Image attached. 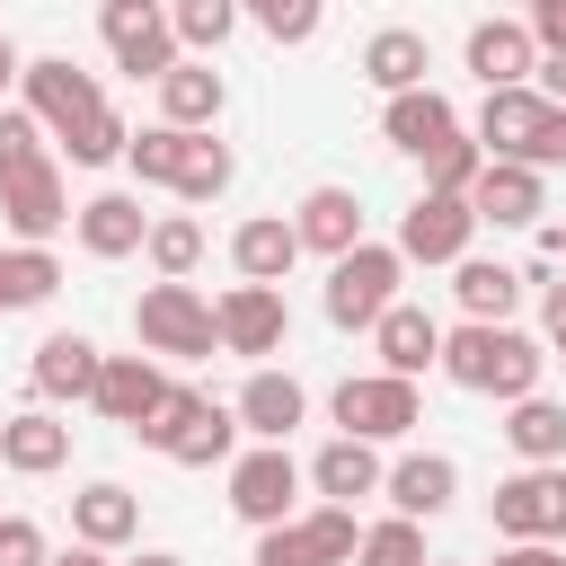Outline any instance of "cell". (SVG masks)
I'll use <instances>...</instances> for the list:
<instances>
[{"label":"cell","instance_id":"cell-41","mask_svg":"<svg viewBox=\"0 0 566 566\" xmlns=\"http://www.w3.org/2000/svg\"><path fill=\"white\" fill-rule=\"evenodd\" d=\"M44 557H53L44 522H27V513H0V566H44Z\"/></svg>","mask_w":566,"mask_h":566},{"label":"cell","instance_id":"cell-20","mask_svg":"<svg viewBox=\"0 0 566 566\" xmlns=\"http://www.w3.org/2000/svg\"><path fill=\"white\" fill-rule=\"evenodd\" d=\"M0 469H18V478H53V469H71V424H62L53 407H18V416H0Z\"/></svg>","mask_w":566,"mask_h":566},{"label":"cell","instance_id":"cell-26","mask_svg":"<svg viewBox=\"0 0 566 566\" xmlns=\"http://www.w3.org/2000/svg\"><path fill=\"white\" fill-rule=\"evenodd\" d=\"M230 265H239V283H283L301 265V230L283 212H256V221L230 230Z\"/></svg>","mask_w":566,"mask_h":566},{"label":"cell","instance_id":"cell-27","mask_svg":"<svg viewBox=\"0 0 566 566\" xmlns=\"http://www.w3.org/2000/svg\"><path fill=\"white\" fill-rule=\"evenodd\" d=\"M327 504H363V495H380V442H363V433H336L310 469H301Z\"/></svg>","mask_w":566,"mask_h":566},{"label":"cell","instance_id":"cell-32","mask_svg":"<svg viewBox=\"0 0 566 566\" xmlns=\"http://www.w3.org/2000/svg\"><path fill=\"white\" fill-rule=\"evenodd\" d=\"M504 442H513V460H566V407L557 398H504Z\"/></svg>","mask_w":566,"mask_h":566},{"label":"cell","instance_id":"cell-14","mask_svg":"<svg viewBox=\"0 0 566 566\" xmlns=\"http://www.w3.org/2000/svg\"><path fill=\"white\" fill-rule=\"evenodd\" d=\"M71 239H80V256L115 265V256H142V239H150V212H142V195L106 186V195H88V203L71 212Z\"/></svg>","mask_w":566,"mask_h":566},{"label":"cell","instance_id":"cell-10","mask_svg":"<svg viewBox=\"0 0 566 566\" xmlns=\"http://www.w3.org/2000/svg\"><path fill=\"white\" fill-rule=\"evenodd\" d=\"M97 35H106L115 71H133V80H159V71L177 62L168 0H97Z\"/></svg>","mask_w":566,"mask_h":566},{"label":"cell","instance_id":"cell-6","mask_svg":"<svg viewBox=\"0 0 566 566\" xmlns=\"http://www.w3.org/2000/svg\"><path fill=\"white\" fill-rule=\"evenodd\" d=\"M486 522H495V539H557L566 548V460H522L513 478H495Z\"/></svg>","mask_w":566,"mask_h":566},{"label":"cell","instance_id":"cell-31","mask_svg":"<svg viewBox=\"0 0 566 566\" xmlns=\"http://www.w3.org/2000/svg\"><path fill=\"white\" fill-rule=\"evenodd\" d=\"M433 71V44L416 35V27H380L371 44H363V80L380 88V97H398V88H416Z\"/></svg>","mask_w":566,"mask_h":566},{"label":"cell","instance_id":"cell-17","mask_svg":"<svg viewBox=\"0 0 566 566\" xmlns=\"http://www.w3.org/2000/svg\"><path fill=\"white\" fill-rule=\"evenodd\" d=\"M230 416H239V433H256V442H292V424L310 416V389H301L292 371H274V363H256V371L239 380V398H230Z\"/></svg>","mask_w":566,"mask_h":566},{"label":"cell","instance_id":"cell-44","mask_svg":"<svg viewBox=\"0 0 566 566\" xmlns=\"http://www.w3.org/2000/svg\"><path fill=\"white\" fill-rule=\"evenodd\" d=\"M495 566H566V548H557V539H504Z\"/></svg>","mask_w":566,"mask_h":566},{"label":"cell","instance_id":"cell-5","mask_svg":"<svg viewBox=\"0 0 566 566\" xmlns=\"http://www.w3.org/2000/svg\"><path fill=\"white\" fill-rule=\"evenodd\" d=\"M133 345L159 354V363H203V354H221L212 301H203L195 283H168V274H159V283L133 301Z\"/></svg>","mask_w":566,"mask_h":566},{"label":"cell","instance_id":"cell-39","mask_svg":"<svg viewBox=\"0 0 566 566\" xmlns=\"http://www.w3.org/2000/svg\"><path fill=\"white\" fill-rule=\"evenodd\" d=\"M239 9H248L274 44H310V35H318V18H327V0H239Z\"/></svg>","mask_w":566,"mask_h":566},{"label":"cell","instance_id":"cell-1","mask_svg":"<svg viewBox=\"0 0 566 566\" xmlns=\"http://www.w3.org/2000/svg\"><path fill=\"white\" fill-rule=\"evenodd\" d=\"M18 106L44 124V142H53L71 168H106V159H124V142H133V124H124L115 97L97 88V71H80L71 53L27 62V71H18Z\"/></svg>","mask_w":566,"mask_h":566},{"label":"cell","instance_id":"cell-12","mask_svg":"<svg viewBox=\"0 0 566 566\" xmlns=\"http://www.w3.org/2000/svg\"><path fill=\"white\" fill-rule=\"evenodd\" d=\"M212 327H221V354L265 363V354H283L292 310H283V292H274V283H230V292L212 301Z\"/></svg>","mask_w":566,"mask_h":566},{"label":"cell","instance_id":"cell-34","mask_svg":"<svg viewBox=\"0 0 566 566\" xmlns=\"http://www.w3.org/2000/svg\"><path fill=\"white\" fill-rule=\"evenodd\" d=\"M142 256H150V274L186 283V274L203 265V221H195V212H159V221H150V239H142Z\"/></svg>","mask_w":566,"mask_h":566},{"label":"cell","instance_id":"cell-35","mask_svg":"<svg viewBox=\"0 0 566 566\" xmlns=\"http://www.w3.org/2000/svg\"><path fill=\"white\" fill-rule=\"evenodd\" d=\"M239 0H168V27H177V53H221L239 35Z\"/></svg>","mask_w":566,"mask_h":566},{"label":"cell","instance_id":"cell-25","mask_svg":"<svg viewBox=\"0 0 566 566\" xmlns=\"http://www.w3.org/2000/svg\"><path fill=\"white\" fill-rule=\"evenodd\" d=\"M97 363H106V354H97L80 327H53V336L35 345V363H27V380H35V398L62 407V398H88V389H97Z\"/></svg>","mask_w":566,"mask_h":566},{"label":"cell","instance_id":"cell-29","mask_svg":"<svg viewBox=\"0 0 566 566\" xmlns=\"http://www.w3.org/2000/svg\"><path fill=\"white\" fill-rule=\"evenodd\" d=\"M522 265H495V256H460L451 265V301H460V318H513L522 310Z\"/></svg>","mask_w":566,"mask_h":566},{"label":"cell","instance_id":"cell-37","mask_svg":"<svg viewBox=\"0 0 566 566\" xmlns=\"http://www.w3.org/2000/svg\"><path fill=\"white\" fill-rule=\"evenodd\" d=\"M177 159H186V133H177V124H150V133L124 142V168H133L142 186H177Z\"/></svg>","mask_w":566,"mask_h":566},{"label":"cell","instance_id":"cell-45","mask_svg":"<svg viewBox=\"0 0 566 566\" xmlns=\"http://www.w3.org/2000/svg\"><path fill=\"white\" fill-rule=\"evenodd\" d=\"M531 88H539V97H557V106H566V53H539V71H531Z\"/></svg>","mask_w":566,"mask_h":566},{"label":"cell","instance_id":"cell-30","mask_svg":"<svg viewBox=\"0 0 566 566\" xmlns=\"http://www.w3.org/2000/svg\"><path fill=\"white\" fill-rule=\"evenodd\" d=\"M53 292H62V256H53V248H35V239H9V248H0V318L44 310Z\"/></svg>","mask_w":566,"mask_h":566},{"label":"cell","instance_id":"cell-50","mask_svg":"<svg viewBox=\"0 0 566 566\" xmlns=\"http://www.w3.org/2000/svg\"><path fill=\"white\" fill-rule=\"evenodd\" d=\"M424 566H451V557H424Z\"/></svg>","mask_w":566,"mask_h":566},{"label":"cell","instance_id":"cell-47","mask_svg":"<svg viewBox=\"0 0 566 566\" xmlns=\"http://www.w3.org/2000/svg\"><path fill=\"white\" fill-rule=\"evenodd\" d=\"M18 71H27V62H18V44H9V35H0V97H9V88H18Z\"/></svg>","mask_w":566,"mask_h":566},{"label":"cell","instance_id":"cell-21","mask_svg":"<svg viewBox=\"0 0 566 566\" xmlns=\"http://www.w3.org/2000/svg\"><path fill=\"white\" fill-rule=\"evenodd\" d=\"M71 539H88V548H133L142 539V495L133 486H115V478H88L80 495H71Z\"/></svg>","mask_w":566,"mask_h":566},{"label":"cell","instance_id":"cell-16","mask_svg":"<svg viewBox=\"0 0 566 566\" xmlns=\"http://www.w3.org/2000/svg\"><path fill=\"white\" fill-rule=\"evenodd\" d=\"M159 398H168V371H159V354H106V363H97V389H88V407H97L106 424H124V433H133V424H142Z\"/></svg>","mask_w":566,"mask_h":566},{"label":"cell","instance_id":"cell-43","mask_svg":"<svg viewBox=\"0 0 566 566\" xmlns=\"http://www.w3.org/2000/svg\"><path fill=\"white\" fill-rule=\"evenodd\" d=\"M539 345H548V354H566V274H557V283H539Z\"/></svg>","mask_w":566,"mask_h":566},{"label":"cell","instance_id":"cell-7","mask_svg":"<svg viewBox=\"0 0 566 566\" xmlns=\"http://www.w3.org/2000/svg\"><path fill=\"white\" fill-rule=\"evenodd\" d=\"M354 504H318V513H283L274 531H256V566H354Z\"/></svg>","mask_w":566,"mask_h":566},{"label":"cell","instance_id":"cell-38","mask_svg":"<svg viewBox=\"0 0 566 566\" xmlns=\"http://www.w3.org/2000/svg\"><path fill=\"white\" fill-rule=\"evenodd\" d=\"M486 168V150H478V133H442L433 150H424V186L433 195H469V177Z\"/></svg>","mask_w":566,"mask_h":566},{"label":"cell","instance_id":"cell-4","mask_svg":"<svg viewBox=\"0 0 566 566\" xmlns=\"http://www.w3.org/2000/svg\"><path fill=\"white\" fill-rule=\"evenodd\" d=\"M398 283H407V256L389 248V239H354L345 256H327V292H318V310H327V327H363L371 336V318L398 301Z\"/></svg>","mask_w":566,"mask_h":566},{"label":"cell","instance_id":"cell-48","mask_svg":"<svg viewBox=\"0 0 566 566\" xmlns=\"http://www.w3.org/2000/svg\"><path fill=\"white\" fill-rule=\"evenodd\" d=\"M124 566H186V557H177V548H133Z\"/></svg>","mask_w":566,"mask_h":566},{"label":"cell","instance_id":"cell-13","mask_svg":"<svg viewBox=\"0 0 566 566\" xmlns=\"http://www.w3.org/2000/svg\"><path fill=\"white\" fill-rule=\"evenodd\" d=\"M150 88H159V124H177V133H212L221 106H230V80H221L203 53H177Z\"/></svg>","mask_w":566,"mask_h":566},{"label":"cell","instance_id":"cell-3","mask_svg":"<svg viewBox=\"0 0 566 566\" xmlns=\"http://www.w3.org/2000/svg\"><path fill=\"white\" fill-rule=\"evenodd\" d=\"M159 460H177V469H230V451H239V416L221 407V398H203V389H177L168 380V398L133 424Z\"/></svg>","mask_w":566,"mask_h":566},{"label":"cell","instance_id":"cell-2","mask_svg":"<svg viewBox=\"0 0 566 566\" xmlns=\"http://www.w3.org/2000/svg\"><path fill=\"white\" fill-rule=\"evenodd\" d=\"M433 371L451 389H469V398H531L539 371H548V345L522 336L513 318H460V327H442V363Z\"/></svg>","mask_w":566,"mask_h":566},{"label":"cell","instance_id":"cell-46","mask_svg":"<svg viewBox=\"0 0 566 566\" xmlns=\"http://www.w3.org/2000/svg\"><path fill=\"white\" fill-rule=\"evenodd\" d=\"M44 566H106V548H88V539H71L62 557H44Z\"/></svg>","mask_w":566,"mask_h":566},{"label":"cell","instance_id":"cell-33","mask_svg":"<svg viewBox=\"0 0 566 566\" xmlns=\"http://www.w3.org/2000/svg\"><path fill=\"white\" fill-rule=\"evenodd\" d=\"M230 177H239V159H230V142H212V133H186V159H177V203H212V195H230Z\"/></svg>","mask_w":566,"mask_h":566},{"label":"cell","instance_id":"cell-36","mask_svg":"<svg viewBox=\"0 0 566 566\" xmlns=\"http://www.w3.org/2000/svg\"><path fill=\"white\" fill-rule=\"evenodd\" d=\"M354 566H424V522L389 513V522H363L354 539Z\"/></svg>","mask_w":566,"mask_h":566},{"label":"cell","instance_id":"cell-22","mask_svg":"<svg viewBox=\"0 0 566 566\" xmlns=\"http://www.w3.org/2000/svg\"><path fill=\"white\" fill-rule=\"evenodd\" d=\"M460 53H469L478 88H513V80H531V71H539V44H531V27H522V18H478Z\"/></svg>","mask_w":566,"mask_h":566},{"label":"cell","instance_id":"cell-19","mask_svg":"<svg viewBox=\"0 0 566 566\" xmlns=\"http://www.w3.org/2000/svg\"><path fill=\"white\" fill-rule=\"evenodd\" d=\"M442 133H460V115H451V97L433 88V80H416V88H398V97H380V142L389 150H407V159H424Z\"/></svg>","mask_w":566,"mask_h":566},{"label":"cell","instance_id":"cell-24","mask_svg":"<svg viewBox=\"0 0 566 566\" xmlns=\"http://www.w3.org/2000/svg\"><path fill=\"white\" fill-rule=\"evenodd\" d=\"M292 230H301V256H345L363 239V195L354 186H310L301 212H292Z\"/></svg>","mask_w":566,"mask_h":566},{"label":"cell","instance_id":"cell-18","mask_svg":"<svg viewBox=\"0 0 566 566\" xmlns=\"http://www.w3.org/2000/svg\"><path fill=\"white\" fill-rule=\"evenodd\" d=\"M380 495H389V513L433 522V513H451V495H460V460H451V451H407V460L380 469Z\"/></svg>","mask_w":566,"mask_h":566},{"label":"cell","instance_id":"cell-40","mask_svg":"<svg viewBox=\"0 0 566 566\" xmlns=\"http://www.w3.org/2000/svg\"><path fill=\"white\" fill-rule=\"evenodd\" d=\"M522 168H539V177L566 168V106H557V97L539 106V124H531V142H522Z\"/></svg>","mask_w":566,"mask_h":566},{"label":"cell","instance_id":"cell-49","mask_svg":"<svg viewBox=\"0 0 566 566\" xmlns=\"http://www.w3.org/2000/svg\"><path fill=\"white\" fill-rule=\"evenodd\" d=\"M557 265H566V230H557Z\"/></svg>","mask_w":566,"mask_h":566},{"label":"cell","instance_id":"cell-42","mask_svg":"<svg viewBox=\"0 0 566 566\" xmlns=\"http://www.w3.org/2000/svg\"><path fill=\"white\" fill-rule=\"evenodd\" d=\"M522 27H531V44H539V53H566V0H531V18H522Z\"/></svg>","mask_w":566,"mask_h":566},{"label":"cell","instance_id":"cell-8","mask_svg":"<svg viewBox=\"0 0 566 566\" xmlns=\"http://www.w3.org/2000/svg\"><path fill=\"white\" fill-rule=\"evenodd\" d=\"M301 460L283 451V442H256V451H230V513L248 522V531H274L292 504H301Z\"/></svg>","mask_w":566,"mask_h":566},{"label":"cell","instance_id":"cell-23","mask_svg":"<svg viewBox=\"0 0 566 566\" xmlns=\"http://www.w3.org/2000/svg\"><path fill=\"white\" fill-rule=\"evenodd\" d=\"M371 345H380V371H433L442 363V318L433 310H416V301H389L380 318H371Z\"/></svg>","mask_w":566,"mask_h":566},{"label":"cell","instance_id":"cell-9","mask_svg":"<svg viewBox=\"0 0 566 566\" xmlns=\"http://www.w3.org/2000/svg\"><path fill=\"white\" fill-rule=\"evenodd\" d=\"M478 230H486V221L469 212V195H433V186H424V195L398 212V239H389V248H398L407 265H460Z\"/></svg>","mask_w":566,"mask_h":566},{"label":"cell","instance_id":"cell-28","mask_svg":"<svg viewBox=\"0 0 566 566\" xmlns=\"http://www.w3.org/2000/svg\"><path fill=\"white\" fill-rule=\"evenodd\" d=\"M539 106H548V97H539L531 80H513V88H486V106H478V124H469V133H478V150H486V159H522V142H531Z\"/></svg>","mask_w":566,"mask_h":566},{"label":"cell","instance_id":"cell-15","mask_svg":"<svg viewBox=\"0 0 566 566\" xmlns=\"http://www.w3.org/2000/svg\"><path fill=\"white\" fill-rule=\"evenodd\" d=\"M469 212L495 221V230H531V221L548 212V186H539V168H522V159H486V168L469 177Z\"/></svg>","mask_w":566,"mask_h":566},{"label":"cell","instance_id":"cell-11","mask_svg":"<svg viewBox=\"0 0 566 566\" xmlns=\"http://www.w3.org/2000/svg\"><path fill=\"white\" fill-rule=\"evenodd\" d=\"M416 416H424V398H416L407 371H354V380H336V424L363 433V442H398Z\"/></svg>","mask_w":566,"mask_h":566}]
</instances>
